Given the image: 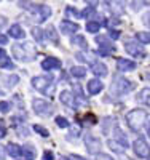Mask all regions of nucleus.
Wrapping results in <instances>:
<instances>
[{"instance_id": "1", "label": "nucleus", "mask_w": 150, "mask_h": 160, "mask_svg": "<svg viewBox=\"0 0 150 160\" xmlns=\"http://www.w3.org/2000/svg\"><path fill=\"white\" fill-rule=\"evenodd\" d=\"M13 55H15L16 59H21V61H32L37 55V50L32 43L26 42V43H16L13 45Z\"/></svg>"}, {"instance_id": "2", "label": "nucleus", "mask_w": 150, "mask_h": 160, "mask_svg": "<svg viewBox=\"0 0 150 160\" xmlns=\"http://www.w3.org/2000/svg\"><path fill=\"white\" fill-rule=\"evenodd\" d=\"M145 118H147V112L142 109H134L131 112H128L126 115V123L131 130L134 131H139L142 128V125L145 123Z\"/></svg>"}, {"instance_id": "3", "label": "nucleus", "mask_w": 150, "mask_h": 160, "mask_svg": "<svg viewBox=\"0 0 150 160\" xmlns=\"http://www.w3.org/2000/svg\"><path fill=\"white\" fill-rule=\"evenodd\" d=\"M32 85L35 90H38L43 95H53L54 91V85H53V78L51 75H40V77H34L32 78Z\"/></svg>"}, {"instance_id": "4", "label": "nucleus", "mask_w": 150, "mask_h": 160, "mask_svg": "<svg viewBox=\"0 0 150 160\" xmlns=\"http://www.w3.org/2000/svg\"><path fill=\"white\" fill-rule=\"evenodd\" d=\"M110 90H112L114 95L121 96V95H125V93H128V91L133 90V83L129 82V80L123 78V77H115V78H114V83H112V87H110Z\"/></svg>"}, {"instance_id": "5", "label": "nucleus", "mask_w": 150, "mask_h": 160, "mask_svg": "<svg viewBox=\"0 0 150 160\" xmlns=\"http://www.w3.org/2000/svg\"><path fill=\"white\" fill-rule=\"evenodd\" d=\"M32 108H34L35 114L40 117H50L53 114V106L50 102H46L45 99H34Z\"/></svg>"}, {"instance_id": "6", "label": "nucleus", "mask_w": 150, "mask_h": 160, "mask_svg": "<svg viewBox=\"0 0 150 160\" xmlns=\"http://www.w3.org/2000/svg\"><path fill=\"white\" fill-rule=\"evenodd\" d=\"M96 43L99 45L98 53H99V55H102V56H107V55H110V53L115 51V47L112 45V42H110V38H109V37L98 35L96 37Z\"/></svg>"}, {"instance_id": "7", "label": "nucleus", "mask_w": 150, "mask_h": 160, "mask_svg": "<svg viewBox=\"0 0 150 160\" xmlns=\"http://www.w3.org/2000/svg\"><path fill=\"white\" fill-rule=\"evenodd\" d=\"M133 149H134V154L138 157L145 158V157L150 155V148H148V144L145 142L144 138H138V139H136L134 144H133Z\"/></svg>"}, {"instance_id": "8", "label": "nucleus", "mask_w": 150, "mask_h": 160, "mask_svg": "<svg viewBox=\"0 0 150 160\" xmlns=\"http://www.w3.org/2000/svg\"><path fill=\"white\" fill-rule=\"evenodd\" d=\"M85 146H86V149H88L90 154H96L98 155V151L101 149V141L96 136L86 133V135H85Z\"/></svg>"}, {"instance_id": "9", "label": "nucleus", "mask_w": 150, "mask_h": 160, "mask_svg": "<svg viewBox=\"0 0 150 160\" xmlns=\"http://www.w3.org/2000/svg\"><path fill=\"white\" fill-rule=\"evenodd\" d=\"M125 48H126V51L129 53V55H133V56H141L142 53H144L141 43L134 42V40H128V42L125 43Z\"/></svg>"}, {"instance_id": "10", "label": "nucleus", "mask_w": 150, "mask_h": 160, "mask_svg": "<svg viewBox=\"0 0 150 160\" xmlns=\"http://www.w3.org/2000/svg\"><path fill=\"white\" fill-rule=\"evenodd\" d=\"M32 11L38 13V21H45L51 15V8L48 5H32Z\"/></svg>"}, {"instance_id": "11", "label": "nucleus", "mask_w": 150, "mask_h": 160, "mask_svg": "<svg viewBox=\"0 0 150 160\" xmlns=\"http://www.w3.org/2000/svg\"><path fill=\"white\" fill-rule=\"evenodd\" d=\"M59 99H61L65 106H69V108H75V106H77V101H75V96H74L72 91H67V90L61 91Z\"/></svg>"}, {"instance_id": "12", "label": "nucleus", "mask_w": 150, "mask_h": 160, "mask_svg": "<svg viewBox=\"0 0 150 160\" xmlns=\"http://www.w3.org/2000/svg\"><path fill=\"white\" fill-rule=\"evenodd\" d=\"M117 68H118V71H123V72L133 71V69H136V62L131 61V59L120 58V59H117Z\"/></svg>"}, {"instance_id": "13", "label": "nucleus", "mask_w": 150, "mask_h": 160, "mask_svg": "<svg viewBox=\"0 0 150 160\" xmlns=\"http://www.w3.org/2000/svg\"><path fill=\"white\" fill-rule=\"evenodd\" d=\"M59 29H61L62 34H72V32H77V31H78V24L65 19V21H62V22L59 24Z\"/></svg>"}, {"instance_id": "14", "label": "nucleus", "mask_w": 150, "mask_h": 160, "mask_svg": "<svg viewBox=\"0 0 150 160\" xmlns=\"http://www.w3.org/2000/svg\"><path fill=\"white\" fill-rule=\"evenodd\" d=\"M102 88H104V85H102L101 80H98V78H93V80H90V82H88V91H90V95H98V93L102 91Z\"/></svg>"}, {"instance_id": "15", "label": "nucleus", "mask_w": 150, "mask_h": 160, "mask_svg": "<svg viewBox=\"0 0 150 160\" xmlns=\"http://www.w3.org/2000/svg\"><path fill=\"white\" fill-rule=\"evenodd\" d=\"M42 68L48 72V71H53V69H59L61 68V61L56 59V58H46L43 62H42Z\"/></svg>"}, {"instance_id": "16", "label": "nucleus", "mask_w": 150, "mask_h": 160, "mask_svg": "<svg viewBox=\"0 0 150 160\" xmlns=\"http://www.w3.org/2000/svg\"><path fill=\"white\" fill-rule=\"evenodd\" d=\"M91 69H93V72L96 74L98 77H104V75H107V72H109L107 66H105V64H102V62H93Z\"/></svg>"}, {"instance_id": "17", "label": "nucleus", "mask_w": 150, "mask_h": 160, "mask_svg": "<svg viewBox=\"0 0 150 160\" xmlns=\"http://www.w3.org/2000/svg\"><path fill=\"white\" fill-rule=\"evenodd\" d=\"M21 154L24 155L26 160H34L35 158V148L31 146V144H26V146L21 148Z\"/></svg>"}, {"instance_id": "18", "label": "nucleus", "mask_w": 150, "mask_h": 160, "mask_svg": "<svg viewBox=\"0 0 150 160\" xmlns=\"http://www.w3.org/2000/svg\"><path fill=\"white\" fill-rule=\"evenodd\" d=\"M8 34H10V37H13V38H24V31H22V28L19 24H15V26H11L10 28V31H8Z\"/></svg>"}, {"instance_id": "19", "label": "nucleus", "mask_w": 150, "mask_h": 160, "mask_svg": "<svg viewBox=\"0 0 150 160\" xmlns=\"http://www.w3.org/2000/svg\"><path fill=\"white\" fill-rule=\"evenodd\" d=\"M138 101L141 104H145L150 108V88H144L139 95H138Z\"/></svg>"}, {"instance_id": "20", "label": "nucleus", "mask_w": 150, "mask_h": 160, "mask_svg": "<svg viewBox=\"0 0 150 160\" xmlns=\"http://www.w3.org/2000/svg\"><path fill=\"white\" fill-rule=\"evenodd\" d=\"M5 149H7L8 155H11V157H18V155H21V148H19L18 144H15V142H10Z\"/></svg>"}, {"instance_id": "21", "label": "nucleus", "mask_w": 150, "mask_h": 160, "mask_svg": "<svg viewBox=\"0 0 150 160\" xmlns=\"http://www.w3.org/2000/svg\"><path fill=\"white\" fill-rule=\"evenodd\" d=\"M70 42H72L74 45H78L80 48H83V50H86V48H88V42L85 40V37H83V35H74Z\"/></svg>"}, {"instance_id": "22", "label": "nucleus", "mask_w": 150, "mask_h": 160, "mask_svg": "<svg viewBox=\"0 0 150 160\" xmlns=\"http://www.w3.org/2000/svg\"><path fill=\"white\" fill-rule=\"evenodd\" d=\"M115 135H117V139H118V142H120V144H121V146H123V148L126 149V148H128V138H126V135H125V133L121 131L118 127L115 128Z\"/></svg>"}, {"instance_id": "23", "label": "nucleus", "mask_w": 150, "mask_h": 160, "mask_svg": "<svg viewBox=\"0 0 150 160\" xmlns=\"http://www.w3.org/2000/svg\"><path fill=\"white\" fill-rule=\"evenodd\" d=\"M107 146L110 148L114 152H118V154H121V152H125V148L121 146L120 142H117V141H114V139H109L107 141Z\"/></svg>"}, {"instance_id": "24", "label": "nucleus", "mask_w": 150, "mask_h": 160, "mask_svg": "<svg viewBox=\"0 0 150 160\" xmlns=\"http://www.w3.org/2000/svg\"><path fill=\"white\" fill-rule=\"evenodd\" d=\"M45 34H46V37L51 40L53 43H58V42H59V38H58V35H56V29H54L53 26H48L46 31H45Z\"/></svg>"}, {"instance_id": "25", "label": "nucleus", "mask_w": 150, "mask_h": 160, "mask_svg": "<svg viewBox=\"0 0 150 160\" xmlns=\"http://www.w3.org/2000/svg\"><path fill=\"white\" fill-rule=\"evenodd\" d=\"M99 29H101V24H99L98 21H90V22L86 24V31L91 32V34H96Z\"/></svg>"}, {"instance_id": "26", "label": "nucleus", "mask_w": 150, "mask_h": 160, "mask_svg": "<svg viewBox=\"0 0 150 160\" xmlns=\"http://www.w3.org/2000/svg\"><path fill=\"white\" fill-rule=\"evenodd\" d=\"M70 74H72L74 77H85L86 69H85V68H80V66H74V68L70 69Z\"/></svg>"}, {"instance_id": "27", "label": "nucleus", "mask_w": 150, "mask_h": 160, "mask_svg": "<svg viewBox=\"0 0 150 160\" xmlns=\"http://www.w3.org/2000/svg\"><path fill=\"white\" fill-rule=\"evenodd\" d=\"M43 31L40 29V28H32V35H34V38L37 40V42H43Z\"/></svg>"}, {"instance_id": "28", "label": "nucleus", "mask_w": 150, "mask_h": 160, "mask_svg": "<svg viewBox=\"0 0 150 160\" xmlns=\"http://www.w3.org/2000/svg\"><path fill=\"white\" fill-rule=\"evenodd\" d=\"M136 37H138V40L141 43H150V34L148 32H138Z\"/></svg>"}, {"instance_id": "29", "label": "nucleus", "mask_w": 150, "mask_h": 160, "mask_svg": "<svg viewBox=\"0 0 150 160\" xmlns=\"http://www.w3.org/2000/svg\"><path fill=\"white\" fill-rule=\"evenodd\" d=\"M94 15H96V10H94L93 7L85 8V10H83V13H81V16H83V18H91V16H94Z\"/></svg>"}, {"instance_id": "30", "label": "nucleus", "mask_w": 150, "mask_h": 160, "mask_svg": "<svg viewBox=\"0 0 150 160\" xmlns=\"http://www.w3.org/2000/svg\"><path fill=\"white\" fill-rule=\"evenodd\" d=\"M65 13H67L69 16H74V18H81V13H78L74 7H67V8H65Z\"/></svg>"}, {"instance_id": "31", "label": "nucleus", "mask_w": 150, "mask_h": 160, "mask_svg": "<svg viewBox=\"0 0 150 160\" xmlns=\"http://www.w3.org/2000/svg\"><path fill=\"white\" fill-rule=\"evenodd\" d=\"M56 125L59 128H67L69 127V122H67V118H64V117H56Z\"/></svg>"}, {"instance_id": "32", "label": "nucleus", "mask_w": 150, "mask_h": 160, "mask_svg": "<svg viewBox=\"0 0 150 160\" xmlns=\"http://www.w3.org/2000/svg\"><path fill=\"white\" fill-rule=\"evenodd\" d=\"M112 122H114V120H112L110 117H105V118L102 120V131H104V133H109V125H112Z\"/></svg>"}, {"instance_id": "33", "label": "nucleus", "mask_w": 150, "mask_h": 160, "mask_svg": "<svg viewBox=\"0 0 150 160\" xmlns=\"http://www.w3.org/2000/svg\"><path fill=\"white\" fill-rule=\"evenodd\" d=\"M34 131H37L38 135H42V136H45V138L50 135L48 130H46V128H43V127H40V125H34Z\"/></svg>"}, {"instance_id": "34", "label": "nucleus", "mask_w": 150, "mask_h": 160, "mask_svg": "<svg viewBox=\"0 0 150 160\" xmlns=\"http://www.w3.org/2000/svg\"><path fill=\"white\" fill-rule=\"evenodd\" d=\"M11 109V104L8 102V101H2V102H0V112H8Z\"/></svg>"}, {"instance_id": "35", "label": "nucleus", "mask_w": 150, "mask_h": 160, "mask_svg": "<svg viewBox=\"0 0 150 160\" xmlns=\"http://www.w3.org/2000/svg\"><path fill=\"white\" fill-rule=\"evenodd\" d=\"M0 66H2L3 69H15V64H13L11 61H7V59L0 61Z\"/></svg>"}, {"instance_id": "36", "label": "nucleus", "mask_w": 150, "mask_h": 160, "mask_svg": "<svg viewBox=\"0 0 150 160\" xmlns=\"http://www.w3.org/2000/svg\"><path fill=\"white\" fill-rule=\"evenodd\" d=\"M114 38V40H117L118 37H120V31H117V29H109V38Z\"/></svg>"}, {"instance_id": "37", "label": "nucleus", "mask_w": 150, "mask_h": 160, "mask_svg": "<svg viewBox=\"0 0 150 160\" xmlns=\"http://www.w3.org/2000/svg\"><path fill=\"white\" fill-rule=\"evenodd\" d=\"M96 160H114L110 155H107V154H98L96 155Z\"/></svg>"}, {"instance_id": "38", "label": "nucleus", "mask_w": 150, "mask_h": 160, "mask_svg": "<svg viewBox=\"0 0 150 160\" xmlns=\"http://www.w3.org/2000/svg\"><path fill=\"white\" fill-rule=\"evenodd\" d=\"M5 133H7V130H5V125H3V122L0 120V138H3L5 136Z\"/></svg>"}, {"instance_id": "39", "label": "nucleus", "mask_w": 150, "mask_h": 160, "mask_svg": "<svg viewBox=\"0 0 150 160\" xmlns=\"http://www.w3.org/2000/svg\"><path fill=\"white\" fill-rule=\"evenodd\" d=\"M43 160H53V154L48 151V152H45L43 154Z\"/></svg>"}, {"instance_id": "40", "label": "nucleus", "mask_w": 150, "mask_h": 160, "mask_svg": "<svg viewBox=\"0 0 150 160\" xmlns=\"http://www.w3.org/2000/svg\"><path fill=\"white\" fill-rule=\"evenodd\" d=\"M8 42V37L7 35H2V34H0V43H2V45H5Z\"/></svg>"}, {"instance_id": "41", "label": "nucleus", "mask_w": 150, "mask_h": 160, "mask_svg": "<svg viewBox=\"0 0 150 160\" xmlns=\"http://www.w3.org/2000/svg\"><path fill=\"white\" fill-rule=\"evenodd\" d=\"M144 22L148 26V28H150V13H147V15L144 16Z\"/></svg>"}, {"instance_id": "42", "label": "nucleus", "mask_w": 150, "mask_h": 160, "mask_svg": "<svg viewBox=\"0 0 150 160\" xmlns=\"http://www.w3.org/2000/svg\"><path fill=\"white\" fill-rule=\"evenodd\" d=\"M5 56H7V51L0 48V61H2V59H5Z\"/></svg>"}, {"instance_id": "43", "label": "nucleus", "mask_w": 150, "mask_h": 160, "mask_svg": "<svg viewBox=\"0 0 150 160\" xmlns=\"http://www.w3.org/2000/svg\"><path fill=\"white\" fill-rule=\"evenodd\" d=\"M5 152H7V149H3L2 146H0V158H3V157H5Z\"/></svg>"}, {"instance_id": "44", "label": "nucleus", "mask_w": 150, "mask_h": 160, "mask_svg": "<svg viewBox=\"0 0 150 160\" xmlns=\"http://www.w3.org/2000/svg\"><path fill=\"white\" fill-rule=\"evenodd\" d=\"M131 5L134 7V10H139V7H141V3H139V2H138V3H136V2H133Z\"/></svg>"}, {"instance_id": "45", "label": "nucleus", "mask_w": 150, "mask_h": 160, "mask_svg": "<svg viewBox=\"0 0 150 160\" xmlns=\"http://www.w3.org/2000/svg\"><path fill=\"white\" fill-rule=\"evenodd\" d=\"M148 131H150V123H148Z\"/></svg>"}, {"instance_id": "46", "label": "nucleus", "mask_w": 150, "mask_h": 160, "mask_svg": "<svg viewBox=\"0 0 150 160\" xmlns=\"http://www.w3.org/2000/svg\"><path fill=\"white\" fill-rule=\"evenodd\" d=\"M2 93H3V91H2V90H0V95H2Z\"/></svg>"}, {"instance_id": "47", "label": "nucleus", "mask_w": 150, "mask_h": 160, "mask_svg": "<svg viewBox=\"0 0 150 160\" xmlns=\"http://www.w3.org/2000/svg\"><path fill=\"white\" fill-rule=\"evenodd\" d=\"M148 160H150V158H148Z\"/></svg>"}]
</instances>
